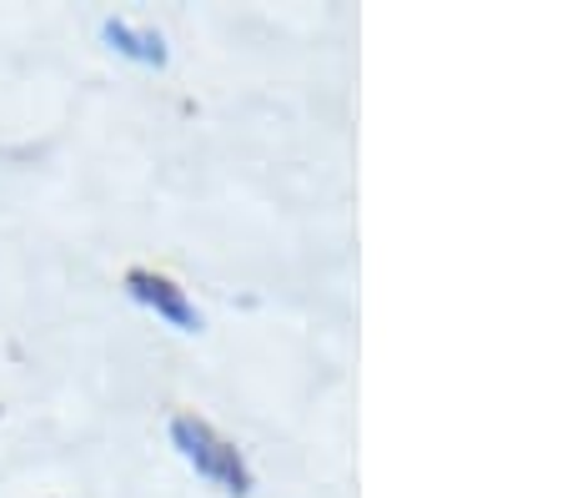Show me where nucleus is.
Returning a JSON list of instances; mask_svg holds the SVG:
<instances>
[{"label": "nucleus", "mask_w": 567, "mask_h": 498, "mask_svg": "<svg viewBox=\"0 0 567 498\" xmlns=\"http://www.w3.org/2000/svg\"><path fill=\"white\" fill-rule=\"evenodd\" d=\"M172 444H176V454H182L186 464H192L196 474L206 478V484L221 488L226 498H247L251 494L247 458L236 454V444H226V438L216 434L206 418H192V413L172 418Z\"/></svg>", "instance_id": "f257e3e1"}, {"label": "nucleus", "mask_w": 567, "mask_h": 498, "mask_svg": "<svg viewBox=\"0 0 567 498\" xmlns=\"http://www.w3.org/2000/svg\"><path fill=\"white\" fill-rule=\"evenodd\" d=\"M126 293L136 297L141 307H151L156 317H166L176 333H196V327H202V313L192 307V297H186L172 277H161V272L131 267V272H126Z\"/></svg>", "instance_id": "f03ea898"}, {"label": "nucleus", "mask_w": 567, "mask_h": 498, "mask_svg": "<svg viewBox=\"0 0 567 498\" xmlns=\"http://www.w3.org/2000/svg\"><path fill=\"white\" fill-rule=\"evenodd\" d=\"M101 35L111 41V51L131 55V61L166 65V41H161L156 31H141V26H131V21H106V26H101Z\"/></svg>", "instance_id": "7ed1b4c3"}]
</instances>
